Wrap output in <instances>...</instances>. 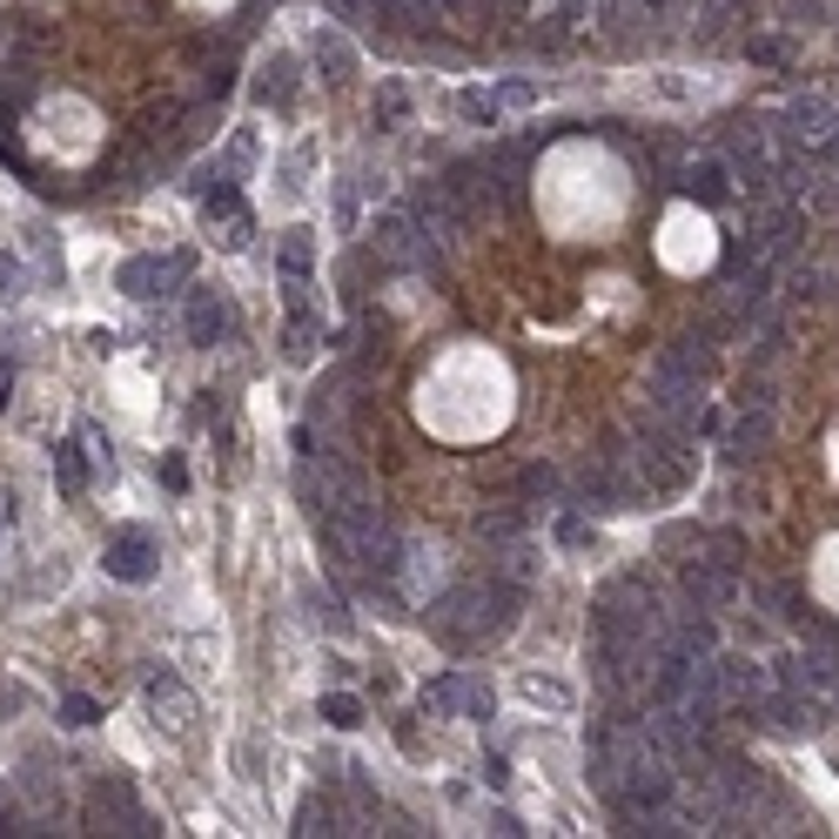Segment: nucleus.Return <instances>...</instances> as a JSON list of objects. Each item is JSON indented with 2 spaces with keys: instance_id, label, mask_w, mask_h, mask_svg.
Returning <instances> with one entry per match:
<instances>
[{
  "instance_id": "nucleus-14",
  "label": "nucleus",
  "mask_w": 839,
  "mask_h": 839,
  "mask_svg": "<svg viewBox=\"0 0 839 839\" xmlns=\"http://www.w3.org/2000/svg\"><path fill=\"white\" fill-rule=\"evenodd\" d=\"M524 699H531V705H551V712H564V705H571V692H564V686H551V679H524Z\"/></svg>"
},
{
  "instance_id": "nucleus-13",
  "label": "nucleus",
  "mask_w": 839,
  "mask_h": 839,
  "mask_svg": "<svg viewBox=\"0 0 839 839\" xmlns=\"http://www.w3.org/2000/svg\"><path fill=\"white\" fill-rule=\"evenodd\" d=\"M316 61L329 67V81H343V74H350V47H343V41H329V34L316 41Z\"/></svg>"
},
{
  "instance_id": "nucleus-6",
  "label": "nucleus",
  "mask_w": 839,
  "mask_h": 839,
  "mask_svg": "<svg viewBox=\"0 0 839 839\" xmlns=\"http://www.w3.org/2000/svg\"><path fill=\"white\" fill-rule=\"evenodd\" d=\"M148 705H155V712H168V725H176V732H189V719H195V705H189V692H182L176 671L148 679Z\"/></svg>"
},
{
  "instance_id": "nucleus-2",
  "label": "nucleus",
  "mask_w": 839,
  "mask_h": 839,
  "mask_svg": "<svg viewBox=\"0 0 839 839\" xmlns=\"http://www.w3.org/2000/svg\"><path fill=\"white\" fill-rule=\"evenodd\" d=\"M424 712H470V719H490V692L484 686H470L464 671H444L437 686H424Z\"/></svg>"
},
{
  "instance_id": "nucleus-18",
  "label": "nucleus",
  "mask_w": 839,
  "mask_h": 839,
  "mask_svg": "<svg viewBox=\"0 0 839 839\" xmlns=\"http://www.w3.org/2000/svg\"><path fill=\"white\" fill-rule=\"evenodd\" d=\"M161 484H168V490H182V484H189V470H182V457H168V464H161Z\"/></svg>"
},
{
  "instance_id": "nucleus-4",
  "label": "nucleus",
  "mask_w": 839,
  "mask_h": 839,
  "mask_svg": "<svg viewBox=\"0 0 839 839\" xmlns=\"http://www.w3.org/2000/svg\"><path fill=\"white\" fill-rule=\"evenodd\" d=\"M229 302L215 296V289H195L189 296V336H195V343H215V336H229Z\"/></svg>"
},
{
  "instance_id": "nucleus-21",
  "label": "nucleus",
  "mask_w": 839,
  "mask_h": 839,
  "mask_svg": "<svg viewBox=\"0 0 839 839\" xmlns=\"http://www.w3.org/2000/svg\"><path fill=\"white\" fill-rule=\"evenodd\" d=\"M0 819H8V793H0Z\"/></svg>"
},
{
  "instance_id": "nucleus-19",
  "label": "nucleus",
  "mask_w": 839,
  "mask_h": 839,
  "mask_svg": "<svg viewBox=\"0 0 839 839\" xmlns=\"http://www.w3.org/2000/svg\"><path fill=\"white\" fill-rule=\"evenodd\" d=\"M752 444H766V424H752V416H745V424H739V450H752Z\"/></svg>"
},
{
  "instance_id": "nucleus-17",
  "label": "nucleus",
  "mask_w": 839,
  "mask_h": 839,
  "mask_svg": "<svg viewBox=\"0 0 839 839\" xmlns=\"http://www.w3.org/2000/svg\"><path fill=\"white\" fill-rule=\"evenodd\" d=\"M28 289H21V263L14 256H0V302H21Z\"/></svg>"
},
{
  "instance_id": "nucleus-10",
  "label": "nucleus",
  "mask_w": 839,
  "mask_h": 839,
  "mask_svg": "<svg viewBox=\"0 0 839 839\" xmlns=\"http://www.w3.org/2000/svg\"><path fill=\"white\" fill-rule=\"evenodd\" d=\"M61 725H74V732H81V725H102V705H95L88 692H67V699H61Z\"/></svg>"
},
{
  "instance_id": "nucleus-1",
  "label": "nucleus",
  "mask_w": 839,
  "mask_h": 839,
  "mask_svg": "<svg viewBox=\"0 0 839 839\" xmlns=\"http://www.w3.org/2000/svg\"><path fill=\"white\" fill-rule=\"evenodd\" d=\"M108 577H121V584H148L155 571H161V551H155V538L141 531V524H121L115 538H108Z\"/></svg>"
},
{
  "instance_id": "nucleus-3",
  "label": "nucleus",
  "mask_w": 839,
  "mask_h": 839,
  "mask_svg": "<svg viewBox=\"0 0 839 839\" xmlns=\"http://www.w3.org/2000/svg\"><path fill=\"white\" fill-rule=\"evenodd\" d=\"M108 813H115V832H155L148 813H141V799L128 793V779H102L95 786V819H108Z\"/></svg>"
},
{
  "instance_id": "nucleus-15",
  "label": "nucleus",
  "mask_w": 839,
  "mask_h": 839,
  "mask_svg": "<svg viewBox=\"0 0 839 839\" xmlns=\"http://www.w3.org/2000/svg\"><path fill=\"white\" fill-rule=\"evenodd\" d=\"M686 182H692V189H699V195L712 202V195H725V168H719V161H699V168H692Z\"/></svg>"
},
{
  "instance_id": "nucleus-20",
  "label": "nucleus",
  "mask_w": 839,
  "mask_h": 839,
  "mask_svg": "<svg viewBox=\"0 0 839 839\" xmlns=\"http://www.w3.org/2000/svg\"><path fill=\"white\" fill-rule=\"evenodd\" d=\"M8 396H14V363H0V410H8Z\"/></svg>"
},
{
  "instance_id": "nucleus-8",
  "label": "nucleus",
  "mask_w": 839,
  "mask_h": 839,
  "mask_svg": "<svg viewBox=\"0 0 839 839\" xmlns=\"http://www.w3.org/2000/svg\"><path fill=\"white\" fill-rule=\"evenodd\" d=\"M54 477H61V490H67V497L88 490V457H81V444H74V437H61V444H54Z\"/></svg>"
},
{
  "instance_id": "nucleus-5",
  "label": "nucleus",
  "mask_w": 839,
  "mask_h": 839,
  "mask_svg": "<svg viewBox=\"0 0 839 839\" xmlns=\"http://www.w3.org/2000/svg\"><path fill=\"white\" fill-rule=\"evenodd\" d=\"M34 88H41V74H34L28 61H14L8 74H0V128H14V115L34 102Z\"/></svg>"
},
{
  "instance_id": "nucleus-12",
  "label": "nucleus",
  "mask_w": 839,
  "mask_h": 839,
  "mask_svg": "<svg viewBox=\"0 0 839 839\" xmlns=\"http://www.w3.org/2000/svg\"><path fill=\"white\" fill-rule=\"evenodd\" d=\"M296 826H302V832H343V826H336V806H329V799H309Z\"/></svg>"
},
{
  "instance_id": "nucleus-7",
  "label": "nucleus",
  "mask_w": 839,
  "mask_h": 839,
  "mask_svg": "<svg viewBox=\"0 0 839 839\" xmlns=\"http://www.w3.org/2000/svg\"><path fill=\"white\" fill-rule=\"evenodd\" d=\"M176 269H182V263H155V256H135V263L121 269V289H128V296H161V283L176 276Z\"/></svg>"
},
{
  "instance_id": "nucleus-11",
  "label": "nucleus",
  "mask_w": 839,
  "mask_h": 839,
  "mask_svg": "<svg viewBox=\"0 0 839 839\" xmlns=\"http://www.w3.org/2000/svg\"><path fill=\"white\" fill-rule=\"evenodd\" d=\"M322 719H329V725H363V705H357L350 692H329V699H322Z\"/></svg>"
},
{
  "instance_id": "nucleus-16",
  "label": "nucleus",
  "mask_w": 839,
  "mask_h": 839,
  "mask_svg": "<svg viewBox=\"0 0 839 839\" xmlns=\"http://www.w3.org/2000/svg\"><path fill=\"white\" fill-rule=\"evenodd\" d=\"M410 95H403V81H383V102H376V121H403Z\"/></svg>"
},
{
  "instance_id": "nucleus-9",
  "label": "nucleus",
  "mask_w": 839,
  "mask_h": 839,
  "mask_svg": "<svg viewBox=\"0 0 839 839\" xmlns=\"http://www.w3.org/2000/svg\"><path fill=\"white\" fill-rule=\"evenodd\" d=\"M289 74H296V61H289V54H276V61L263 67V81H256V88H263V102L289 108V95H296V81H289Z\"/></svg>"
}]
</instances>
